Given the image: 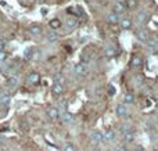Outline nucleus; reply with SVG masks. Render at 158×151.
Instances as JSON below:
<instances>
[{
    "instance_id": "31",
    "label": "nucleus",
    "mask_w": 158,
    "mask_h": 151,
    "mask_svg": "<svg viewBox=\"0 0 158 151\" xmlns=\"http://www.w3.org/2000/svg\"><path fill=\"white\" fill-rule=\"evenodd\" d=\"M118 151H125V147H123V146L119 147V148H118Z\"/></svg>"
},
{
    "instance_id": "22",
    "label": "nucleus",
    "mask_w": 158,
    "mask_h": 151,
    "mask_svg": "<svg viewBox=\"0 0 158 151\" xmlns=\"http://www.w3.org/2000/svg\"><path fill=\"white\" fill-rule=\"evenodd\" d=\"M137 20H139V22H146V21H147V13L140 11V13H139V16H137Z\"/></svg>"
},
{
    "instance_id": "1",
    "label": "nucleus",
    "mask_w": 158,
    "mask_h": 151,
    "mask_svg": "<svg viewBox=\"0 0 158 151\" xmlns=\"http://www.w3.org/2000/svg\"><path fill=\"white\" fill-rule=\"evenodd\" d=\"M90 140H92L93 144H100L101 141L104 140V135H103L101 132H99V130H96V132H93V133L90 135Z\"/></svg>"
},
{
    "instance_id": "26",
    "label": "nucleus",
    "mask_w": 158,
    "mask_h": 151,
    "mask_svg": "<svg viewBox=\"0 0 158 151\" xmlns=\"http://www.w3.org/2000/svg\"><path fill=\"white\" fill-rule=\"evenodd\" d=\"M7 60V53L4 50H0V61H6Z\"/></svg>"
},
{
    "instance_id": "6",
    "label": "nucleus",
    "mask_w": 158,
    "mask_h": 151,
    "mask_svg": "<svg viewBox=\"0 0 158 151\" xmlns=\"http://www.w3.org/2000/svg\"><path fill=\"white\" fill-rule=\"evenodd\" d=\"M51 92L54 94H61L64 92V86L63 83H57V82H54V83L51 85Z\"/></svg>"
},
{
    "instance_id": "33",
    "label": "nucleus",
    "mask_w": 158,
    "mask_h": 151,
    "mask_svg": "<svg viewBox=\"0 0 158 151\" xmlns=\"http://www.w3.org/2000/svg\"><path fill=\"white\" fill-rule=\"evenodd\" d=\"M0 143H1V137H0Z\"/></svg>"
},
{
    "instance_id": "14",
    "label": "nucleus",
    "mask_w": 158,
    "mask_h": 151,
    "mask_svg": "<svg viewBox=\"0 0 158 151\" xmlns=\"http://www.w3.org/2000/svg\"><path fill=\"white\" fill-rule=\"evenodd\" d=\"M123 103L125 104H133L135 103V97H133V94L132 93H126L123 96Z\"/></svg>"
},
{
    "instance_id": "30",
    "label": "nucleus",
    "mask_w": 158,
    "mask_h": 151,
    "mask_svg": "<svg viewBox=\"0 0 158 151\" xmlns=\"http://www.w3.org/2000/svg\"><path fill=\"white\" fill-rule=\"evenodd\" d=\"M133 151H144V148H143V147H140V146H139V147H136V148H135V150H133Z\"/></svg>"
},
{
    "instance_id": "23",
    "label": "nucleus",
    "mask_w": 158,
    "mask_h": 151,
    "mask_svg": "<svg viewBox=\"0 0 158 151\" xmlns=\"http://www.w3.org/2000/svg\"><path fill=\"white\" fill-rule=\"evenodd\" d=\"M32 54H33V49H32V47L25 49V52H24V57H25V58H31Z\"/></svg>"
},
{
    "instance_id": "5",
    "label": "nucleus",
    "mask_w": 158,
    "mask_h": 151,
    "mask_svg": "<svg viewBox=\"0 0 158 151\" xmlns=\"http://www.w3.org/2000/svg\"><path fill=\"white\" fill-rule=\"evenodd\" d=\"M47 116L50 119H56V118L60 116V112H58V109L56 107H50V108H47Z\"/></svg>"
},
{
    "instance_id": "27",
    "label": "nucleus",
    "mask_w": 158,
    "mask_h": 151,
    "mask_svg": "<svg viewBox=\"0 0 158 151\" xmlns=\"http://www.w3.org/2000/svg\"><path fill=\"white\" fill-rule=\"evenodd\" d=\"M105 54L111 57V56H114V50H112V47H105Z\"/></svg>"
},
{
    "instance_id": "25",
    "label": "nucleus",
    "mask_w": 158,
    "mask_h": 151,
    "mask_svg": "<svg viewBox=\"0 0 158 151\" xmlns=\"http://www.w3.org/2000/svg\"><path fill=\"white\" fill-rule=\"evenodd\" d=\"M128 6H129L130 8H136V7H137L136 0H128Z\"/></svg>"
},
{
    "instance_id": "18",
    "label": "nucleus",
    "mask_w": 158,
    "mask_h": 151,
    "mask_svg": "<svg viewBox=\"0 0 158 151\" xmlns=\"http://www.w3.org/2000/svg\"><path fill=\"white\" fill-rule=\"evenodd\" d=\"M29 32H31L32 35L37 36V35H40V32H42V28H40L39 25H32L31 28H29Z\"/></svg>"
},
{
    "instance_id": "8",
    "label": "nucleus",
    "mask_w": 158,
    "mask_h": 151,
    "mask_svg": "<svg viewBox=\"0 0 158 151\" xmlns=\"http://www.w3.org/2000/svg\"><path fill=\"white\" fill-rule=\"evenodd\" d=\"M58 35L56 33V32H49L47 35H46V40H47L49 43H56L58 40Z\"/></svg>"
},
{
    "instance_id": "24",
    "label": "nucleus",
    "mask_w": 158,
    "mask_h": 151,
    "mask_svg": "<svg viewBox=\"0 0 158 151\" xmlns=\"http://www.w3.org/2000/svg\"><path fill=\"white\" fill-rule=\"evenodd\" d=\"M63 151H76V147L74 144H65L63 147Z\"/></svg>"
},
{
    "instance_id": "10",
    "label": "nucleus",
    "mask_w": 158,
    "mask_h": 151,
    "mask_svg": "<svg viewBox=\"0 0 158 151\" xmlns=\"http://www.w3.org/2000/svg\"><path fill=\"white\" fill-rule=\"evenodd\" d=\"M17 83H18V80H17L16 76H11V78H8L6 80V86L8 89H14L17 86Z\"/></svg>"
},
{
    "instance_id": "3",
    "label": "nucleus",
    "mask_w": 158,
    "mask_h": 151,
    "mask_svg": "<svg viewBox=\"0 0 158 151\" xmlns=\"http://www.w3.org/2000/svg\"><path fill=\"white\" fill-rule=\"evenodd\" d=\"M104 140L108 141V143H112V141L115 140V132L108 128V129L105 130V133H104Z\"/></svg>"
},
{
    "instance_id": "20",
    "label": "nucleus",
    "mask_w": 158,
    "mask_h": 151,
    "mask_svg": "<svg viewBox=\"0 0 158 151\" xmlns=\"http://www.w3.org/2000/svg\"><path fill=\"white\" fill-rule=\"evenodd\" d=\"M123 140L126 141V143H132V141L135 140V135H133L132 132H128V133L123 135Z\"/></svg>"
},
{
    "instance_id": "16",
    "label": "nucleus",
    "mask_w": 158,
    "mask_h": 151,
    "mask_svg": "<svg viewBox=\"0 0 158 151\" xmlns=\"http://www.w3.org/2000/svg\"><path fill=\"white\" fill-rule=\"evenodd\" d=\"M74 119V115L71 114V112H63V115H61V121L63 122H71V121Z\"/></svg>"
},
{
    "instance_id": "13",
    "label": "nucleus",
    "mask_w": 158,
    "mask_h": 151,
    "mask_svg": "<svg viewBox=\"0 0 158 151\" xmlns=\"http://www.w3.org/2000/svg\"><path fill=\"white\" fill-rule=\"evenodd\" d=\"M11 103V96L10 94H3L1 97H0V105H8Z\"/></svg>"
},
{
    "instance_id": "29",
    "label": "nucleus",
    "mask_w": 158,
    "mask_h": 151,
    "mask_svg": "<svg viewBox=\"0 0 158 151\" xmlns=\"http://www.w3.org/2000/svg\"><path fill=\"white\" fill-rule=\"evenodd\" d=\"M129 128H130L129 125H123V126L121 128V132L123 133V135H125V133H128V132H129Z\"/></svg>"
},
{
    "instance_id": "15",
    "label": "nucleus",
    "mask_w": 158,
    "mask_h": 151,
    "mask_svg": "<svg viewBox=\"0 0 158 151\" xmlns=\"http://www.w3.org/2000/svg\"><path fill=\"white\" fill-rule=\"evenodd\" d=\"M125 11V6L122 4V3H115L114 4V13H116V14H121V13H123Z\"/></svg>"
},
{
    "instance_id": "9",
    "label": "nucleus",
    "mask_w": 158,
    "mask_h": 151,
    "mask_svg": "<svg viewBox=\"0 0 158 151\" xmlns=\"http://www.w3.org/2000/svg\"><path fill=\"white\" fill-rule=\"evenodd\" d=\"M76 25H78V20L75 17H69L67 20V28L68 29H74V28H76Z\"/></svg>"
},
{
    "instance_id": "4",
    "label": "nucleus",
    "mask_w": 158,
    "mask_h": 151,
    "mask_svg": "<svg viewBox=\"0 0 158 151\" xmlns=\"http://www.w3.org/2000/svg\"><path fill=\"white\" fill-rule=\"evenodd\" d=\"M115 112L118 116H126L128 114V109H126V105L125 104H118L115 108Z\"/></svg>"
},
{
    "instance_id": "32",
    "label": "nucleus",
    "mask_w": 158,
    "mask_h": 151,
    "mask_svg": "<svg viewBox=\"0 0 158 151\" xmlns=\"http://www.w3.org/2000/svg\"><path fill=\"white\" fill-rule=\"evenodd\" d=\"M153 151H158V148H155V150H153Z\"/></svg>"
},
{
    "instance_id": "28",
    "label": "nucleus",
    "mask_w": 158,
    "mask_h": 151,
    "mask_svg": "<svg viewBox=\"0 0 158 151\" xmlns=\"http://www.w3.org/2000/svg\"><path fill=\"white\" fill-rule=\"evenodd\" d=\"M108 94H110V96H114V94H115V87H114L112 85L108 86Z\"/></svg>"
},
{
    "instance_id": "12",
    "label": "nucleus",
    "mask_w": 158,
    "mask_h": 151,
    "mask_svg": "<svg viewBox=\"0 0 158 151\" xmlns=\"http://www.w3.org/2000/svg\"><path fill=\"white\" fill-rule=\"evenodd\" d=\"M142 57L140 56H133L132 57V60H130V65L132 67H140L142 65Z\"/></svg>"
},
{
    "instance_id": "21",
    "label": "nucleus",
    "mask_w": 158,
    "mask_h": 151,
    "mask_svg": "<svg viewBox=\"0 0 158 151\" xmlns=\"http://www.w3.org/2000/svg\"><path fill=\"white\" fill-rule=\"evenodd\" d=\"M28 80H29L31 83H37V82H39V75H37L36 72L31 73V75L28 76Z\"/></svg>"
},
{
    "instance_id": "11",
    "label": "nucleus",
    "mask_w": 158,
    "mask_h": 151,
    "mask_svg": "<svg viewBox=\"0 0 158 151\" xmlns=\"http://www.w3.org/2000/svg\"><path fill=\"white\" fill-rule=\"evenodd\" d=\"M107 21L111 22V24H118V21H119V16H118L116 13H111V14L107 16Z\"/></svg>"
},
{
    "instance_id": "19",
    "label": "nucleus",
    "mask_w": 158,
    "mask_h": 151,
    "mask_svg": "<svg viewBox=\"0 0 158 151\" xmlns=\"http://www.w3.org/2000/svg\"><path fill=\"white\" fill-rule=\"evenodd\" d=\"M132 26V21H130V18H123L121 21V28L122 29H129Z\"/></svg>"
},
{
    "instance_id": "17",
    "label": "nucleus",
    "mask_w": 158,
    "mask_h": 151,
    "mask_svg": "<svg viewBox=\"0 0 158 151\" xmlns=\"http://www.w3.org/2000/svg\"><path fill=\"white\" fill-rule=\"evenodd\" d=\"M49 25H50V28H51V29H57V28H60V26H61V21H60L58 18H53L51 21L49 22Z\"/></svg>"
},
{
    "instance_id": "2",
    "label": "nucleus",
    "mask_w": 158,
    "mask_h": 151,
    "mask_svg": "<svg viewBox=\"0 0 158 151\" xmlns=\"http://www.w3.org/2000/svg\"><path fill=\"white\" fill-rule=\"evenodd\" d=\"M136 36H137V39L140 40V42H143V43H147L148 40H150V37H148V33L144 29H139V31L136 32Z\"/></svg>"
},
{
    "instance_id": "7",
    "label": "nucleus",
    "mask_w": 158,
    "mask_h": 151,
    "mask_svg": "<svg viewBox=\"0 0 158 151\" xmlns=\"http://www.w3.org/2000/svg\"><path fill=\"white\" fill-rule=\"evenodd\" d=\"M74 72L76 73V75H85V73H86V67H85L83 64H75Z\"/></svg>"
}]
</instances>
